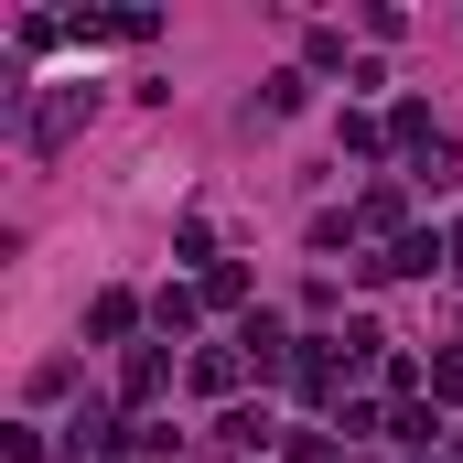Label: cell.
<instances>
[{
  "mask_svg": "<svg viewBox=\"0 0 463 463\" xmlns=\"http://www.w3.org/2000/svg\"><path fill=\"white\" fill-rule=\"evenodd\" d=\"M129 324H140V302H129V291H98V302H87V335H129Z\"/></svg>",
  "mask_w": 463,
  "mask_h": 463,
  "instance_id": "cell-4",
  "label": "cell"
},
{
  "mask_svg": "<svg viewBox=\"0 0 463 463\" xmlns=\"http://www.w3.org/2000/svg\"><path fill=\"white\" fill-rule=\"evenodd\" d=\"M431 399H463V355H431Z\"/></svg>",
  "mask_w": 463,
  "mask_h": 463,
  "instance_id": "cell-6",
  "label": "cell"
},
{
  "mask_svg": "<svg viewBox=\"0 0 463 463\" xmlns=\"http://www.w3.org/2000/svg\"><path fill=\"white\" fill-rule=\"evenodd\" d=\"M109 442H129V431H118L109 410H98V399H87V410H76V431H65V453L87 463V453H109Z\"/></svg>",
  "mask_w": 463,
  "mask_h": 463,
  "instance_id": "cell-3",
  "label": "cell"
},
{
  "mask_svg": "<svg viewBox=\"0 0 463 463\" xmlns=\"http://www.w3.org/2000/svg\"><path fill=\"white\" fill-rule=\"evenodd\" d=\"M216 442H237V453H259V442H269V410H227V420H216Z\"/></svg>",
  "mask_w": 463,
  "mask_h": 463,
  "instance_id": "cell-5",
  "label": "cell"
},
{
  "mask_svg": "<svg viewBox=\"0 0 463 463\" xmlns=\"http://www.w3.org/2000/svg\"><path fill=\"white\" fill-rule=\"evenodd\" d=\"M453 269H463V227H453Z\"/></svg>",
  "mask_w": 463,
  "mask_h": 463,
  "instance_id": "cell-7",
  "label": "cell"
},
{
  "mask_svg": "<svg viewBox=\"0 0 463 463\" xmlns=\"http://www.w3.org/2000/svg\"><path fill=\"white\" fill-rule=\"evenodd\" d=\"M87 109H98V98H87V87H54V98H43V109L22 118V151H43V162H54V151H65V140H76V129H87Z\"/></svg>",
  "mask_w": 463,
  "mask_h": 463,
  "instance_id": "cell-1",
  "label": "cell"
},
{
  "mask_svg": "<svg viewBox=\"0 0 463 463\" xmlns=\"http://www.w3.org/2000/svg\"><path fill=\"white\" fill-rule=\"evenodd\" d=\"M237 355H248L259 377H280V366H291V335H280L269 313H248V335H237Z\"/></svg>",
  "mask_w": 463,
  "mask_h": 463,
  "instance_id": "cell-2",
  "label": "cell"
}]
</instances>
